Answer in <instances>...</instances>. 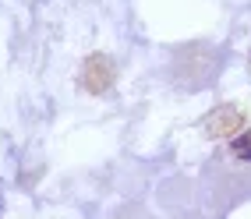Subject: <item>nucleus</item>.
Segmentation results:
<instances>
[{"instance_id":"1","label":"nucleus","mask_w":251,"mask_h":219,"mask_svg":"<svg viewBox=\"0 0 251 219\" xmlns=\"http://www.w3.org/2000/svg\"><path fill=\"white\" fill-rule=\"evenodd\" d=\"M248 148H251V134H241V138H233V152H237V156H244Z\"/></svg>"},{"instance_id":"2","label":"nucleus","mask_w":251,"mask_h":219,"mask_svg":"<svg viewBox=\"0 0 251 219\" xmlns=\"http://www.w3.org/2000/svg\"><path fill=\"white\" fill-rule=\"evenodd\" d=\"M241 159H248V163H251V148H248V152H244V156H241Z\"/></svg>"}]
</instances>
